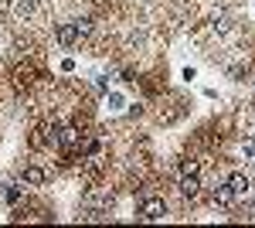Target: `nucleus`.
<instances>
[{"label": "nucleus", "mask_w": 255, "mask_h": 228, "mask_svg": "<svg viewBox=\"0 0 255 228\" xmlns=\"http://www.w3.org/2000/svg\"><path fill=\"white\" fill-rule=\"evenodd\" d=\"M215 201H218V205H232V201H235V194L228 191V184H221V188L215 191Z\"/></svg>", "instance_id": "6e6552de"}, {"label": "nucleus", "mask_w": 255, "mask_h": 228, "mask_svg": "<svg viewBox=\"0 0 255 228\" xmlns=\"http://www.w3.org/2000/svg\"><path fill=\"white\" fill-rule=\"evenodd\" d=\"M10 10H14V17H17V20H27V17H34L38 0H14V3H10Z\"/></svg>", "instance_id": "20e7f679"}, {"label": "nucleus", "mask_w": 255, "mask_h": 228, "mask_svg": "<svg viewBox=\"0 0 255 228\" xmlns=\"http://www.w3.org/2000/svg\"><path fill=\"white\" fill-rule=\"evenodd\" d=\"M17 181L24 184V188H41V184L48 181V174H44V167H34V164H31V167H24V171H20Z\"/></svg>", "instance_id": "7ed1b4c3"}, {"label": "nucleus", "mask_w": 255, "mask_h": 228, "mask_svg": "<svg viewBox=\"0 0 255 228\" xmlns=\"http://www.w3.org/2000/svg\"><path fill=\"white\" fill-rule=\"evenodd\" d=\"M225 184H228V191L235 194V201H238V198H245V194H249V177H245V174H232V177H228Z\"/></svg>", "instance_id": "39448f33"}, {"label": "nucleus", "mask_w": 255, "mask_h": 228, "mask_svg": "<svg viewBox=\"0 0 255 228\" xmlns=\"http://www.w3.org/2000/svg\"><path fill=\"white\" fill-rule=\"evenodd\" d=\"M109 102H113V109H123V95L113 92V95H109Z\"/></svg>", "instance_id": "9b49d317"}, {"label": "nucleus", "mask_w": 255, "mask_h": 228, "mask_svg": "<svg viewBox=\"0 0 255 228\" xmlns=\"http://www.w3.org/2000/svg\"><path fill=\"white\" fill-rule=\"evenodd\" d=\"M79 38H82V34H79V27H75V20H72V24H58V27H55V41H58L61 48H72Z\"/></svg>", "instance_id": "f03ea898"}, {"label": "nucleus", "mask_w": 255, "mask_h": 228, "mask_svg": "<svg viewBox=\"0 0 255 228\" xmlns=\"http://www.w3.org/2000/svg\"><path fill=\"white\" fill-rule=\"evenodd\" d=\"M197 171H201L197 160H184V164H180V174H197Z\"/></svg>", "instance_id": "1a4fd4ad"}, {"label": "nucleus", "mask_w": 255, "mask_h": 228, "mask_svg": "<svg viewBox=\"0 0 255 228\" xmlns=\"http://www.w3.org/2000/svg\"><path fill=\"white\" fill-rule=\"evenodd\" d=\"M75 27H79V34H82V38H85V34H92V20H85V17L75 20Z\"/></svg>", "instance_id": "9d476101"}, {"label": "nucleus", "mask_w": 255, "mask_h": 228, "mask_svg": "<svg viewBox=\"0 0 255 228\" xmlns=\"http://www.w3.org/2000/svg\"><path fill=\"white\" fill-rule=\"evenodd\" d=\"M55 143H61V147L79 143V130H75V126H65V130H58V133H55Z\"/></svg>", "instance_id": "0eeeda50"}, {"label": "nucleus", "mask_w": 255, "mask_h": 228, "mask_svg": "<svg viewBox=\"0 0 255 228\" xmlns=\"http://www.w3.org/2000/svg\"><path fill=\"white\" fill-rule=\"evenodd\" d=\"M167 215V201L163 198H146L143 205H139V218L143 222H160Z\"/></svg>", "instance_id": "f257e3e1"}, {"label": "nucleus", "mask_w": 255, "mask_h": 228, "mask_svg": "<svg viewBox=\"0 0 255 228\" xmlns=\"http://www.w3.org/2000/svg\"><path fill=\"white\" fill-rule=\"evenodd\" d=\"M197 191H201L197 174H180V194H184V198H194Z\"/></svg>", "instance_id": "423d86ee"}]
</instances>
